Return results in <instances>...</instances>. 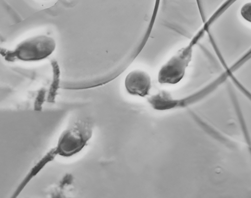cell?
I'll return each mask as SVG.
<instances>
[{
    "label": "cell",
    "mask_w": 251,
    "mask_h": 198,
    "mask_svg": "<svg viewBox=\"0 0 251 198\" xmlns=\"http://www.w3.org/2000/svg\"><path fill=\"white\" fill-rule=\"evenodd\" d=\"M53 70V81L51 86L48 101L50 102H54L56 91L59 84V70L58 65L54 60L51 62Z\"/></svg>",
    "instance_id": "4"
},
{
    "label": "cell",
    "mask_w": 251,
    "mask_h": 198,
    "mask_svg": "<svg viewBox=\"0 0 251 198\" xmlns=\"http://www.w3.org/2000/svg\"><path fill=\"white\" fill-rule=\"evenodd\" d=\"M195 46L191 41L189 45L179 50L162 66L158 74V81L160 84L176 85L183 79L192 61Z\"/></svg>",
    "instance_id": "2"
},
{
    "label": "cell",
    "mask_w": 251,
    "mask_h": 198,
    "mask_svg": "<svg viewBox=\"0 0 251 198\" xmlns=\"http://www.w3.org/2000/svg\"><path fill=\"white\" fill-rule=\"evenodd\" d=\"M126 90L131 96L145 98L150 95L152 87L151 77L140 70L130 72L125 79Z\"/></svg>",
    "instance_id": "3"
},
{
    "label": "cell",
    "mask_w": 251,
    "mask_h": 198,
    "mask_svg": "<svg viewBox=\"0 0 251 198\" xmlns=\"http://www.w3.org/2000/svg\"><path fill=\"white\" fill-rule=\"evenodd\" d=\"M45 95L46 91L45 90H42L41 91H40L35 103V109L36 110V111H41V105L42 104H43L44 101Z\"/></svg>",
    "instance_id": "5"
},
{
    "label": "cell",
    "mask_w": 251,
    "mask_h": 198,
    "mask_svg": "<svg viewBox=\"0 0 251 198\" xmlns=\"http://www.w3.org/2000/svg\"><path fill=\"white\" fill-rule=\"evenodd\" d=\"M55 46V41L51 37L36 36L21 43L14 51L6 53L5 59L9 61L17 59L24 61L43 60L54 51Z\"/></svg>",
    "instance_id": "1"
}]
</instances>
